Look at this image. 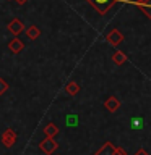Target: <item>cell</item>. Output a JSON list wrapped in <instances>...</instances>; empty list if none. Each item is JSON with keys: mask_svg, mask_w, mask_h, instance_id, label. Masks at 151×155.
Wrapping results in <instances>:
<instances>
[{"mask_svg": "<svg viewBox=\"0 0 151 155\" xmlns=\"http://www.w3.org/2000/svg\"><path fill=\"white\" fill-rule=\"evenodd\" d=\"M8 48H10V52H13V53H19V52H23L24 44L19 41V39H13V41H10Z\"/></svg>", "mask_w": 151, "mask_h": 155, "instance_id": "9c48e42d", "label": "cell"}, {"mask_svg": "<svg viewBox=\"0 0 151 155\" xmlns=\"http://www.w3.org/2000/svg\"><path fill=\"white\" fill-rule=\"evenodd\" d=\"M115 155H127V150L122 149V147H117L115 149Z\"/></svg>", "mask_w": 151, "mask_h": 155, "instance_id": "9a60e30c", "label": "cell"}, {"mask_svg": "<svg viewBox=\"0 0 151 155\" xmlns=\"http://www.w3.org/2000/svg\"><path fill=\"white\" fill-rule=\"evenodd\" d=\"M135 5L145 13L146 18L151 19V0H135Z\"/></svg>", "mask_w": 151, "mask_h": 155, "instance_id": "5b68a950", "label": "cell"}, {"mask_svg": "<svg viewBox=\"0 0 151 155\" xmlns=\"http://www.w3.org/2000/svg\"><path fill=\"white\" fill-rule=\"evenodd\" d=\"M15 2H18L19 5H24V3H26V2H28V0H15Z\"/></svg>", "mask_w": 151, "mask_h": 155, "instance_id": "e0dca14e", "label": "cell"}, {"mask_svg": "<svg viewBox=\"0 0 151 155\" xmlns=\"http://www.w3.org/2000/svg\"><path fill=\"white\" fill-rule=\"evenodd\" d=\"M44 134H46V137H55L58 134V128L54 123H49L46 128H44Z\"/></svg>", "mask_w": 151, "mask_h": 155, "instance_id": "8fae6325", "label": "cell"}, {"mask_svg": "<svg viewBox=\"0 0 151 155\" xmlns=\"http://www.w3.org/2000/svg\"><path fill=\"white\" fill-rule=\"evenodd\" d=\"M115 149L117 147H114L112 142H104V145L99 150H96L94 155H115Z\"/></svg>", "mask_w": 151, "mask_h": 155, "instance_id": "8992f818", "label": "cell"}, {"mask_svg": "<svg viewBox=\"0 0 151 155\" xmlns=\"http://www.w3.org/2000/svg\"><path fill=\"white\" fill-rule=\"evenodd\" d=\"M16 137H18V136H16V133H15V129L8 128V129H5L3 134H2V144L7 149H10V147H13V145H15V142H16Z\"/></svg>", "mask_w": 151, "mask_h": 155, "instance_id": "3957f363", "label": "cell"}, {"mask_svg": "<svg viewBox=\"0 0 151 155\" xmlns=\"http://www.w3.org/2000/svg\"><path fill=\"white\" fill-rule=\"evenodd\" d=\"M104 107L109 111H112V113H114V111H117L119 110V107H120V102H119V99H117V97H109V99H107L106 102H104Z\"/></svg>", "mask_w": 151, "mask_h": 155, "instance_id": "ba28073f", "label": "cell"}, {"mask_svg": "<svg viewBox=\"0 0 151 155\" xmlns=\"http://www.w3.org/2000/svg\"><path fill=\"white\" fill-rule=\"evenodd\" d=\"M135 155H148V152H146L145 149H140V150H138V152H136Z\"/></svg>", "mask_w": 151, "mask_h": 155, "instance_id": "2e32d148", "label": "cell"}, {"mask_svg": "<svg viewBox=\"0 0 151 155\" xmlns=\"http://www.w3.org/2000/svg\"><path fill=\"white\" fill-rule=\"evenodd\" d=\"M86 2L90 3L99 15H106L117 2H120V0H86Z\"/></svg>", "mask_w": 151, "mask_h": 155, "instance_id": "6da1fadb", "label": "cell"}, {"mask_svg": "<svg viewBox=\"0 0 151 155\" xmlns=\"http://www.w3.org/2000/svg\"><path fill=\"white\" fill-rule=\"evenodd\" d=\"M127 55L124 52H120V50H115L114 52V55H112V61L115 63V65H124V63H127Z\"/></svg>", "mask_w": 151, "mask_h": 155, "instance_id": "30bf717a", "label": "cell"}, {"mask_svg": "<svg viewBox=\"0 0 151 155\" xmlns=\"http://www.w3.org/2000/svg\"><path fill=\"white\" fill-rule=\"evenodd\" d=\"M80 91H81V89H80V86H78L76 82H73V81H72V82H68V84L65 86V92H67L68 95H72V97H73V95H76Z\"/></svg>", "mask_w": 151, "mask_h": 155, "instance_id": "7c38bea8", "label": "cell"}, {"mask_svg": "<svg viewBox=\"0 0 151 155\" xmlns=\"http://www.w3.org/2000/svg\"><path fill=\"white\" fill-rule=\"evenodd\" d=\"M23 29H24V26H23L21 19H13V21H10V24H8V31L12 34H15V36H18L19 32H23Z\"/></svg>", "mask_w": 151, "mask_h": 155, "instance_id": "52a82bcc", "label": "cell"}, {"mask_svg": "<svg viewBox=\"0 0 151 155\" xmlns=\"http://www.w3.org/2000/svg\"><path fill=\"white\" fill-rule=\"evenodd\" d=\"M7 91H8V84H7V81L0 78V95H3Z\"/></svg>", "mask_w": 151, "mask_h": 155, "instance_id": "5bb4252c", "label": "cell"}, {"mask_svg": "<svg viewBox=\"0 0 151 155\" xmlns=\"http://www.w3.org/2000/svg\"><path fill=\"white\" fill-rule=\"evenodd\" d=\"M39 149H41L46 155H51L58 149V142H55L54 137H44L41 142H39Z\"/></svg>", "mask_w": 151, "mask_h": 155, "instance_id": "7a4b0ae2", "label": "cell"}, {"mask_svg": "<svg viewBox=\"0 0 151 155\" xmlns=\"http://www.w3.org/2000/svg\"><path fill=\"white\" fill-rule=\"evenodd\" d=\"M106 41L111 44V45H119V44L124 41V34H122L119 29H112V31L107 34Z\"/></svg>", "mask_w": 151, "mask_h": 155, "instance_id": "277c9868", "label": "cell"}, {"mask_svg": "<svg viewBox=\"0 0 151 155\" xmlns=\"http://www.w3.org/2000/svg\"><path fill=\"white\" fill-rule=\"evenodd\" d=\"M26 36H28V39L34 41V39H37L39 36H41V29H39L37 26H29L26 29Z\"/></svg>", "mask_w": 151, "mask_h": 155, "instance_id": "4fadbf2b", "label": "cell"}]
</instances>
